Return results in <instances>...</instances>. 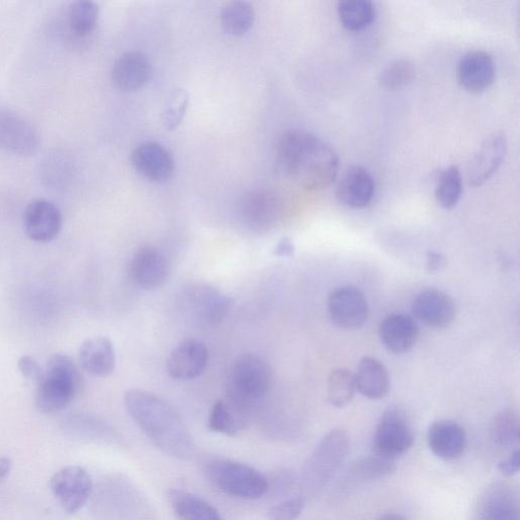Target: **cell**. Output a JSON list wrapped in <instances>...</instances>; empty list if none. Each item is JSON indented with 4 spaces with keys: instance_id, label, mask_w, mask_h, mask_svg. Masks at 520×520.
I'll return each mask as SVG.
<instances>
[{
    "instance_id": "29",
    "label": "cell",
    "mask_w": 520,
    "mask_h": 520,
    "mask_svg": "<svg viewBox=\"0 0 520 520\" xmlns=\"http://www.w3.org/2000/svg\"><path fill=\"white\" fill-rule=\"evenodd\" d=\"M463 190L464 182L461 170L457 166H449L437 177L435 199L443 209L451 210L460 203Z\"/></svg>"
},
{
    "instance_id": "5",
    "label": "cell",
    "mask_w": 520,
    "mask_h": 520,
    "mask_svg": "<svg viewBox=\"0 0 520 520\" xmlns=\"http://www.w3.org/2000/svg\"><path fill=\"white\" fill-rule=\"evenodd\" d=\"M271 373L267 363L260 357L245 354L235 361L231 370V400L244 406L263 399L270 388Z\"/></svg>"
},
{
    "instance_id": "19",
    "label": "cell",
    "mask_w": 520,
    "mask_h": 520,
    "mask_svg": "<svg viewBox=\"0 0 520 520\" xmlns=\"http://www.w3.org/2000/svg\"><path fill=\"white\" fill-rule=\"evenodd\" d=\"M374 194V178L368 170L361 166L349 168L336 190L339 203L353 209H363L369 206Z\"/></svg>"
},
{
    "instance_id": "26",
    "label": "cell",
    "mask_w": 520,
    "mask_h": 520,
    "mask_svg": "<svg viewBox=\"0 0 520 520\" xmlns=\"http://www.w3.org/2000/svg\"><path fill=\"white\" fill-rule=\"evenodd\" d=\"M478 520H519L513 492L500 485L489 489L481 502Z\"/></svg>"
},
{
    "instance_id": "41",
    "label": "cell",
    "mask_w": 520,
    "mask_h": 520,
    "mask_svg": "<svg viewBox=\"0 0 520 520\" xmlns=\"http://www.w3.org/2000/svg\"><path fill=\"white\" fill-rule=\"evenodd\" d=\"M294 252H295L294 243L288 237L282 238L274 250V254L279 257H290L294 254Z\"/></svg>"
},
{
    "instance_id": "38",
    "label": "cell",
    "mask_w": 520,
    "mask_h": 520,
    "mask_svg": "<svg viewBox=\"0 0 520 520\" xmlns=\"http://www.w3.org/2000/svg\"><path fill=\"white\" fill-rule=\"evenodd\" d=\"M304 507V497L294 496L272 506L268 517L270 520H296L302 514Z\"/></svg>"
},
{
    "instance_id": "11",
    "label": "cell",
    "mask_w": 520,
    "mask_h": 520,
    "mask_svg": "<svg viewBox=\"0 0 520 520\" xmlns=\"http://www.w3.org/2000/svg\"><path fill=\"white\" fill-rule=\"evenodd\" d=\"M332 321L342 330L354 331L363 327L368 317V303L357 288H337L328 298Z\"/></svg>"
},
{
    "instance_id": "28",
    "label": "cell",
    "mask_w": 520,
    "mask_h": 520,
    "mask_svg": "<svg viewBox=\"0 0 520 520\" xmlns=\"http://www.w3.org/2000/svg\"><path fill=\"white\" fill-rule=\"evenodd\" d=\"M242 407L231 399L217 401L209 415V428L230 437L237 436L245 427Z\"/></svg>"
},
{
    "instance_id": "39",
    "label": "cell",
    "mask_w": 520,
    "mask_h": 520,
    "mask_svg": "<svg viewBox=\"0 0 520 520\" xmlns=\"http://www.w3.org/2000/svg\"><path fill=\"white\" fill-rule=\"evenodd\" d=\"M18 368L24 378L34 381L37 384H39L44 377V370L40 364L29 355L22 356L19 359Z\"/></svg>"
},
{
    "instance_id": "17",
    "label": "cell",
    "mask_w": 520,
    "mask_h": 520,
    "mask_svg": "<svg viewBox=\"0 0 520 520\" xmlns=\"http://www.w3.org/2000/svg\"><path fill=\"white\" fill-rule=\"evenodd\" d=\"M61 228L62 215L53 203L37 200L27 207L24 214V229L32 241L50 242L58 236Z\"/></svg>"
},
{
    "instance_id": "18",
    "label": "cell",
    "mask_w": 520,
    "mask_h": 520,
    "mask_svg": "<svg viewBox=\"0 0 520 520\" xmlns=\"http://www.w3.org/2000/svg\"><path fill=\"white\" fill-rule=\"evenodd\" d=\"M428 446L435 457L454 461L462 457L467 446L465 429L457 422L440 420L430 425L427 434Z\"/></svg>"
},
{
    "instance_id": "2",
    "label": "cell",
    "mask_w": 520,
    "mask_h": 520,
    "mask_svg": "<svg viewBox=\"0 0 520 520\" xmlns=\"http://www.w3.org/2000/svg\"><path fill=\"white\" fill-rule=\"evenodd\" d=\"M278 164L285 174L307 190H321L339 174V157L334 149L304 130L285 133L277 147Z\"/></svg>"
},
{
    "instance_id": "9",
    "label": "cell",
    "mask_w": 520,
    "mask_h": 520,
    "mask_svg": "<svg viewBox=\"0 0 520 520\" xmlns=\"http://www.w3.org/2000/svg\"><path fill=\"white\" fill-rule=\"evenodd\" d=\"M183 307L194 319L205 324L223 321L232 307V300L208 284H192L182 294Z\"/></svg>"
},
{
    "instance_id": "21",
    "label": "cell",
    "mask_w": 520,
    "mask_h": 520,
    "mask_svg": "<svg viewBox=\"0 0 520 520\" xmlns=\"http://www.w3.org/2000/svg\"><path fill=\"white\" fill-rule=\"evenodd\" d=\"M132 163L146 179L163 183L174 174L175 165L170 153L160 144L145 143L132 154Z\"/></svg>"
},
{
    "instance_id": "25",
    "label": "cell",
    "mask_w": 520,
    "mask_h": 520,
    "mask_svg": "<svg viewBox=\"0 0 520 520\" xmlns=\"http://www.w3.org/2000/svg\"><path fill=\"white\" fill-rule=\"evenodd\" d=\"M354 376L358 392L370 400H380L389 392L388 372L385 366L373 357L362 358Z\"/></svg>"
},
{
    "instance_id": "23",
    "label": "cell",
    "mask_w": 520,
    "mask_h": 520,
    "mask_svg": "<svg viewBox=\"0 0 520 520\" xmlns=\"http://www.w3.org/2000/svg\"><path fill=\"white\" fill-rule=\"evenodd\" d=\"M112 76L115 86L121 91H139L150 78L149 59L140 51L124 53L116 61Z\"/></svg>"
},
{
    "instance_id": "24",
    "label": "cell",
    "mask_w": 520,
    "mask_h": 520,
    "mask_svg": "<svg viewBox=\"0 0 520 520\" xmlns=\"http://www.w3.org/2000/svg\"><path fill=\"white\" fill-rule=\"evenodd\" d=\"M81 368L95 377H106L116 367L114 346L107 337H96L86 340L79 351Z\"/></svg>"
},
{
    "instance_id": "7",
    "label": "cell",
    "mask_w": 520,
    "mask_h": 520,
    "mask_svg": "<svg viewBox=\"0 0 520 520\" xmlns=\"http://www.w3.org/2000/svg\"><path fill=\"white\" fill-rule=\"evenodd\" d=\"M50 487L62 509L69 514H75L88 502L93 490V481L85 469L68 466L52 476Z\"/></svg>"
},
{
    "instance_id": "34",
    "label": "cell",
    "mask_w": 520,
    "mask_h": 520,
    "mask_svg": "<svg viewBox=\"0 0 520 520\" xmlns=\"http://www.w3.org/2000/svg\"><path fill=\"white\" fill-rule=\"evenodd\" d=\"M356 382L354 373L346 368L336 369L328 379V401L338 409L350 405L356 394Z\"/></svg>"
},
{
    "instance_id": "3",
    "label": "cell",
    "mask_w": 520,
    "mask_h": 520,
    "mask_svg": "<svg viewBox=\"0 0 520 520\" xmlns=\"http://www.w3.org/2000/svg\"><path fill=\"white\" fill-rule=\"evenodd\" d=\"M349 449V436L342 429H334L320 440L302 474V488L308 496L318 495L333 481Z\"/></svg>"
},
{
    "instance_id": "20",
    "label": "cell",
    "mask_w": 520,
    "mask_h": 520,
    "mask_svg": "<svg viewBox=\"0 0 520 520\" xmlns=\"http://www.w3.org/2000/svg\"><path fill=\"white\" fill-rule=\"evenodd\" d=\"M129 275L144 289L160 287L168 275V263L164 254L154 247L140 249L129 264Z\"/></svg>"
},
{
    "instance_id": "8",
    "label": "cell",
    "mask_w": 520,
    "mask_h": 520,
    "mask_svg": "<svg viewBox=\"0 0 520 520\" xmlns=\"http://www.w3.org/2000/svg\"><path fill=\"white\" fill-rule=\"evenodd\" d=\"M284 205L276 192L257 188L244 193L240 214L245 224L255 231H268L281 220Z\"/></svg>"
},
{
    "instance_id": "12",
    "label": "cell",
    "mask_w": 520,
    "mask_h": 520,
    "mask_svg": "<svg viewBox=\"0 0 520 520\" xmlns=\"http://www.w3.org/2000/svg\"><path fill=\"white\" fill-rule=\"evenodd\" d=\"M39 147L40 136L30 122L14 113L0 111V149L31 156Z\"/></svg>"
},
{
    "instance_id": "27",
    "label": "cell",
    "mask_w": 520,
    "mask_h": 520,
    "mask_svg": "<svg viewBox=\"0 0 520 520\" xmlns=\"http://www.w3.org/2000/svg\"><path fill=\"white\" fill-rule=\"evenodd\" d=\"M169 500L180 520H224L211 503L197 495L171 490Z\"/></svg>"
},
{
    "instance_id": "32",
    "label": "cell",
    "mask_w": 520,
    "mask_h": 520,
    "mask_svg": "<svg viewBox=\"0 0 520 520\" xmlns=\"http://www.w3.org/2000/svg\"><path fill=\"white\" fill-rule=\"evenodd\" d=\"M416 78V67L408 58H398L390 61L381 70L378 84L388 91H398L407 88Z\"/></svg>"
},
{
    "instance_id": "10",
    "label": "cell",
    "mask_w": 520,
    "mask_h": 520,
    "mask_svg": "<svg viewBox=\"0 0 520 520\" xmlns=\"http://www.w3.org/2000/svg\"><path fill=\"white\" fill-rule=\"evenodd\" d=\"M83 386L84 379L44 370L37 389V408L47 414L59 412L70 405Z\"/></svg>"
},
{
    "instance_id": "31",
    "label": "cell",
    "mask_w": 520,
    "mask_h": 520,
    "mask_svg": "<svg viewBox=\"0 0 520 520\" xmlns=\"http://www.w3.org/2000/svg\"><path fill=\"white\" fill-rule=\"evenodd\" d=\"M337 11L343 27L352 32L368 28L375 19V6L368 0H345Z\"/></svg>"
},
{
    "instance_id": "30",
    "label": "cell",
    "mask_w": 520,
    "mask_h": 520,
    "mask_svg": "<svg viewBox=\"0 0 520 520\" xmlns=\"http://www.w3.org/2000/svg\"><path fill=\"white\" fill-rule=\"evenodd\" d=\"M395 461L387 460L378 455H371L354 462L347 471V480L350 483H361L388 477L396 472Z\"/></svg>"
},
{
    "instance_id": "4",
    "label": "cell",
    "mask_w": 520,
    "mask_h": 520,
    "mask_svg": "<svg viewBox=\"0 0 520 520\" xmlns=\"http://www.w3.org/2000/svg\"><path fill=\"white\" fill-rule=\"evenodd\" d=\"M205 474L214 487L239 499H259L271 489L270 481L262 473L230 460L210 462L206 465Z\"/></svg>"
},
{
    "instance_id": "36",
    "label": "cell",
    "mask_w": 520,
    "mask_h": 520,
    "mask_svg": "<svg viewBox=\"0 0 520 520\" xmlns=\"http://www.w3.org/2000/svg\"><path fill=\"white\" fill-rule=\"evenodd\" d=\"M99 7L93 2H77L69 12L70 27L75 34L83 37L91 34L98 23Z\"/></svg>"
},
{
    "instance_id": "42",
    "label": "cell",
    "mask_w": 520,
    "mask_h": 520,
    "mask_svg": "<svg viewBox=\"0 0 520 520\" xmlns=\"http://www.w3.org/2000/svg\"><path fill=\"white\" fill-rule=\"evenodd\" d=\"M444 266V258L441 254L435 251L427 253L426 268L429 273L440 271Z\"/></svg>"
},
{
    "instance_id": "13",
    "label": "cell",
    "mask_w": 520,
    "mask_h": 520,
    "mask_svg": "<svg viewBox=\"0 0 520 520\" xmlns=\"http://www.w3.org/2000/svg\"><path fill=\"white\" fill-rule=\"evenodd\" d=\"M209 362L207 346L197 340H184L171 352L167 361L169 375L177 380H191L201 376Z\"/></svg>"
},
{
    "instance_id": "40",
    "label": "cell",
    "mask_w": 520,
    "mask_h": 520,
    "mask_svg": "<svg viewBox=\"0 0 520 520\" xmlns=\"http://www.w3.org/2000/svg\"><path fill=\"white\" fill-rule=\"evenodd\" d=\"M499 471L505 477H512L518 474L520 469V451L513 450L509 457L499 463Z\"/></svg>"
},
{
    "instance_id": "33",
    "label": "cell",
    "mask_w": 520,
    "mask_h": 520,
    "mask_svg": "<svg viewBox=\"0 0 520 520\" xmlns=\"http://www.w3.org/2000/svg\"><path fill=\"white\" fill-rule=\"evenodd\" d=\"M255 13L253 7L246 2H231L221 11V23L224 30L231 36L246 35L253 27Z\"/></svg>"
},
{
    "instance_id": "37",
    "label": "cell",
    "mask_w": 520,
    "mask_h": 520,
    "mask_svg": "<svg viewBox=\"0 0 520 520\" xmlns=\"http://www.w3.org/2000/svg\"><path fill=\"white\" fill-rule=\"evenodd\" d=\"M188 104L189 94L184 89H176L170 94L162 116L163 124L169 132L181 124Z\"/></svg>"
},
{
    "instance_id": "35",
    "label": "cell",
    "mask_w": 520,
    "mask_h": 520,
    "mask_svg": "<svg viewBox=\"0 0 520 520\" xmlns=\"http://www.w3.org/2000/svg\"><path fill=\"white\" fill-rule=\"evenodd\" d=\"M496 445L509 448L517 445L520 439V421L513 411H503L494 420L491 429Z\"/></svg>"
},
{
    "instance_id": "1",
    "label": "cell",
    "mask_w": 520,
    "mask_h": 520,
    "mask_svg": "<svg viewBox=\"0 0 520 520\" xmlns=\"http://www.w3.org/2000/svg\"><path fill=\"white\" fill-rule=\"evenodd\" d=\"M125 408L152 443L169 457L189 460L194 440L177 412L163 399L132 389L125 394Z\"/></svg>"
},
{
    "instance_id": "22",
    "label": "cell",
    "mask_w": 520,
    "mask_h": 520,
    "mask_svg": "<svg viewBox=\"0 0 520 520\" xmlns=\"http://www.w3.org/2000/svg\"><path fill=\"white\" fill-rule=\"evenodd\" d=\"M419 330L415 320L406 314L396 313L383 319L379 336L384 347L392 353L404 354L416 344Z\"/></svg>"
},
{
    "instance_id": "6",
    "label": "cell",
    "mask_w": 520,
    "mask_h": 520,
    "mask_svg": "<svg viewBox=\"0 0 520 520\" xmlns=\"http://www.w3.org/2000/svg\"><path fill=\"white\" fill-rule=\"evenodd\" d=\"M415 442L412 426L399 409H389L381 416L373 438L372 449L378 457L396 461Z\"/></svg>"
},
{
    "instance_id": "14",
    "label": "cell",
    "mask_w": 520,
    "mask_h": 520,
    "mask_svg": "<svg viewBox=\"0 0 520 520\" xmlns=\"http://www.w3.org/2000/svg\"><path fill=\"white\" fill-rule=\"evenodd\" d=\"M506 153L507 139L503 133L488 137L469 163V185L480 187L485 184L500 168Z\"/></svg>"
},
{
    "instance_id": "43",
    "label": "cell",
    "mask_w": 520,
    "mask_h": 520,
    "mask_svg": "<svg viewBox=\"0 0 520 520\" xmlns=\"http://www.w3.org/2000/svg\"><path fill=\"white\" fill-rule=\"evenodd\" d=\"M11 469V460L5 457H0V481L5 479L10 474Z\"/></svg>"
},
{
    "instance_id": "44",
    "label": "cell",
    "mask_w": 520,
    "mask_h": 520,
    "mask_svg": "<svg viewBox=\"0 0 520 520\" xmlns=\"http://www.w3.org/2000/svg\"><path fill=\"white\" fill-rule=\"evenodd\" d=\"M377 520H406L402 515L397 513H387L379 517Z\"/></svg>"
},
{
    "instance_id": "16",
    "label": "cell",
    "mask_w": 520,
    "mask_h": 520,
    "mask_svg": "<svg viewBox=\"0 0 520 520\" xmlns=\"http://www.w3.org/2000/svg\"><path fill=\"white\" fill-rule=\"evenodd\" d=\"M460 85L471 93H481L492 86L496 78V64L486 51L465 54L458 65Z\"/></svg>"
},
{
    "instance_id": "15",
    "label": "cell",
    "mask_w": 520,
    "mask_h": 520,
    "mask_svg": "<svg viewBox=\"0 0 520 520\" xmlns=\"http://www.w3.org/2000/svg\"><path fill=\"white\" fill-rule=\"evenodd\" d=\"M412 308L416 317L433 329L448 328L457 315L454 301L447 294L435 289L419 293Z\"/></svg>"
}]
</instances>
